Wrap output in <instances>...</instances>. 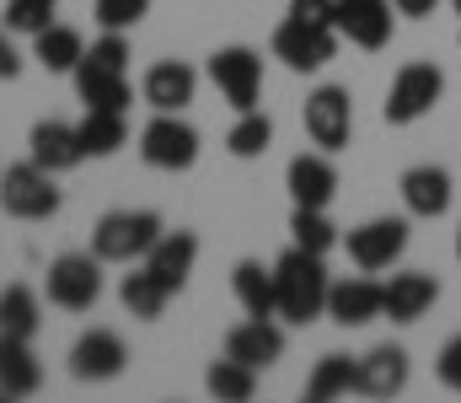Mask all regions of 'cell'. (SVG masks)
Returning a JSON list of instances; mask_svg holds the SVG:
<instances>
[{
    "mask_svg": "<svg viewBox=\"0 0 461 403\" xmlns=\"http://www.w3.org/2000/svg\"><path fill=\"white\" fill-rule=\"evenodd\" d=\"M204 388H210L221 403H247L252 393H258V371L241 366V361H230V355H221V361L204 371Z\"/></svg>",
    "mask_w": 461,
    "mask_h": 403,
    "instance_id": "31",
    "label": "cell"
},
{
    "mask_svg": "<svg viewBox=\"0 0 461 403\" xmlns=\"http://www.w3.org/2000/svg\"><path fill=\"white\" fill-rule=\"evenodd\" d=\"M86 60H92V65H108V70H129V38L103 27V38L86 49Z\"/></svg>",
    "mask_w": 461,
    "mask_h": 403,
    "instance_id": "35",
    "label": "cell"
},
{
    "mask_svg": "<svg viewBox=\"0 0 461 403\" xmlns=\"http://www.w3.org/2000/svg\"><path fill=\"white\" fill-rule=\"evenodd\" d=\"M301 124H306V140L317 145V151H344L348 134H354V97H348V87H317L312 97H306V108H301Z\"/></svg>",
    "mask_w": 461,
    "mask_h": 403,
    "instance_id": "9",
    "label": "cell"
},
{
    "mask_svg": "<svg viewBox=\"0 0 461 403\" xmlns=\"http://www.w3.org/2000/svg\"><path fill=\"white\" fill-rule=\"evenodd\" d=\"M210 81L221 87V97H226L236 114L258 108V97H263V54H252L247 43L215 49L210 54Z\"/></svg>",
    "mask_w": 461,
    "mask_h": 403,
    "instance_id": "10",
    "label": "cell"
},
{
    "mask_svg": "<svg viewBox=\"0 0 461 403\" xmlns=\"http://www.w3.org/2000/svg\"><path fill=\"white\" fill-rule=\"evenodd\" d=\"M43 388V366L32 355V339L0 334V398H32Z\"/></svg>",
    "mask_w": 461,
    "mask_h": 403,
    "instance_id": "22",
    "label": "cell"
},
{
    "mask_svg": "<svg viewBox=\"0 0 461 403\" xmlns=\"http://www.w3.org/2000/svg\"><path fill=\"white\" fill-rule=\"evenodd\" d=\"M70 76H76V92H81V103H86V108L123 114V108L134 103V92H129V76H123V70H108V65H92V60H81Z\"/></svg>",
    "mask_w": 461,
    "mask_h": 403,
    "instance_id": "23",
    "label": "cell"
},
{
    "mask_svg": "<svg viewBox=\"0 0 461 403\" xmlns=\"http://www.w3.org/2000/svg\"><path fill=\"white\" fill-rule=\"evenodd\" d=\"M54 5H59V0H54Z\"/></svg>",
    "mask_w": 461,
    "mask_h": 403,
    "instance_id": "42",
    "label": "cell"
},
{
    "mask_svg": "<svg viewBox=\"0 0 461 403\" xmlns=\"http://www.w3.org/2000/svg\"><path fill=\"white\" fill-rule=\"evenodd\" d=\"M161 232H167V226H161L156 210H108V215L97 221V232H92V253H97L103 264H140V259L156 248Z\"/></svg>",
    "mask_w": 461,
    "mask_h": 403,
    "instance_id": "2",
    "label": "cell"
},
{
    "mask_svg": "<svg viewBox=\"0 0 461 403\" xmlns=\"http://www.w3.org/2000/svg\"><path fill=\"white\" fill-rule=\"evenodd\" d=\"M38 323H43L38 296H32L27 285H5V290H0V334H11V339H32Z\"/></svg>",
    "mask_w": 461,
    "mask_h": 403,
    "instance_id": "30",
    "label": "cell"
},
{
    "mask_svg": "<svg viewBox=\"0 0 461 403\" xmlns=\"http://www.w3.org/2000/svg\"><path fill=\"white\" fill-rule=\"evenodd\" d=\"M27 161L43 167V172H54V178L70 172V167H81V161H86L81 130H76V124H59V119L32 124V134H27Z\"/></svg>",
    "mask_w": 461,
    "mask_h": 403,
    "instance_id": "15",
    "label": "cell"
},
{
    "mask_svg": "<svg viewBox=\"0 0 461 403\" xmlns=\"http://www.w3.org/2000/svg\"><path fill=\"white\" fill-rule=\"evenodd\" d=\"M140 92H145V108L150 114H183L194 103V92H199V76L183 60H156L145 70V87Z\"/></svg>",
    "mask_w": 461,
    "mask_h": 403,
    "instance_id": "16",
    "label": "cell"
},
{
    "mask_svg": "<svg viewBox=\"0 0 461 403\" xmlns=\"http://www.w3.org/2000/svg\"><path fill=\"white\" fill-rule=\"evenodd\" d=\"M446 97V70L440 65H429V60H413V65H402L397 76H392V87H386V124H419V119H429L435 114V103Z\"/></svg>",
    "mask_w": 461,
    "mask_h": 403,
    "instance_id": "3",
    "label": "cell"
},
{
    "mask_svg": "<svg viewBox=\"0 0 461 403\" xmlns=\"http://www.w3.org/2000/svg\"><path fill=\"white\" fill-rule=\"evenodd\" d=\"M118 301H123V312H134L140 323H156L161 312H167V301H172V290L150 274L145 264H134L123 279H118Z\"/></svg>",
    "mask_w": 461,
    "mask_h": 403,
    "instance_id": "26",
    "label": "cell"
},
{
    "mask_svg": "<svg viewBox=\"0 0 461 403\" xmlns=\"http://www.w3.org/2000/svg\"><path fill=\"white\" fill-rule=\"evenodd\" d=\"M354 382H359V361L322 355L317 371H312V382H306V403H328V398H339V393H354Z\"/></svg>",
    "mask_w": 461,
    "mask_h": 403,
    "instance_id": "28",
    "label": "cell"
},
{
    "mask_svg": "<svg viewBox=\"0 0 461 403\" xmlns=\"http://www.w3.org/2000/svg\"><path fill=\"white\" fill-rule=\"evenodd\" d=\"M451 5H456V16H461V0H451Z\"/></svg>",
    "mask_w": 461,
    "mask_h": 403,
    "instance_id": "41",
    "label": "cell"
},
{
    "mask_svg": "<svg viewBox=\"0 0 461 403\" xmlns=\"http://www.w3.org/2000/svg\"><path fill=\"white\" fill-rule=\"evenodd\" d=\"M123 366H129V344L113 328H92L70 344V377L76 382H113Z\"/></svg>",
    "mask_w": 461,
    "mask_h": 403,
    "instance_id": "11",
    "label": "cell"
},
{
    "mask_svg": "<svg viewBox=\"0 0 461 403\" xmlns=\"http://www.w3.org/2000/svg\"><path fill=\"white\" fill-rule=\"evenodd\" d=\"M456 43H461V38H456Z\"/></svg>",
    "mask_w": 461,
    "mask_h": 403,
    "instance_id": "43",
    "label": "cell"
},
{
    "mask_svg": "<svg viewBox=\"0 0 461 403\" xmlns=\"http://www.w3.org/2000/svg\"><path fill=\"white\" fill-rule=\"evenodd\" d=\"M408 243H413V226H408L402 215H375V221H359V226L344 237L354 269H365V274L392 269L402 253H408Z\"/></svg>",
    "mask_w": 461,
    "mask_h": 403,
    "instance_id": "5",
    "label": "cell"
},
{
    "mask_svg": "<svg viewBox=\"0 0 461 403\" xmlns=\"http://www.w3.org/2000/svg\"><path fill=\"white\" fill-rule=\"evenodd\" d=\"M140 264H145L161 285H167V290H172V296H177V290L188 285L194 264H199V237H194V232H161V237H156V248H150Z\"/></svg>",
    "mask_w": 461,
    "mask_h": 403,
    "instance_id": "21",
    "label": "cell"
},
{
    "mask_svg": "<svg viewBox=\"0 0 461 403\" xmlns=\"http://www.w3.org/2000/svg\"><path fill=\"white\" fill-rule=\"evenodd\" d=\"M54 22V0H5V27L11 32H43Z\"/></svg>",
    "mask_w": 461,
    "mask_h": 403,
    "instance_id": "33",
    "label": "cell"
},
{
    "mask_svg": "<svg viewBox=\"0 0 461 403\" xmlns=\"http://www.w3.org/2000/svg\"><path fill=\"white\" fill-rule=\"evenodd\" d=\"M290 243L295 248H306V253H333L339 248V226L328 221V210H306V205H295L290 210Z\"/></svg>",
    "mask_w": 461,
    "mask_h": 403,
    "instance_id": "29",
    "label": "cell"
},
{
    "mask_svg": "<svg viewBox=\"0 0 461 403\" xmlns=\"http://www.w3.org/2000/svg\"><path fill=\"white\" fill-rule=\"evenodd\" d=\"M435 5H440V0H392L397 16H435Z\"/></svg>",
    "mask_w": 461,
    "mask_h": 403,
    "instance_id": "39",
    "label": "cell"
},
{
    "mask_svg": "<svg viewBox=\"0 0 461 403\" xmlns=\"http://www.w3.org/2000/svg\"><path fill=\"white\" fill-rule=\"evenodd\" d=\"M0 210L11 221H49L59 215V188H54V172L32 167V161H16L0 172Z\"/></svg>",
    "mask_w": 461,
    "mask_h": 403,
    "instance_id": "4",
    "label": "cell"
},
{
    "mask_svg": "<svg viewBox=\"0 0 461 403\" xmlns=\"http://www.w3.org/2000/svg\"><path fill=\"white\" fill-rule=\"evenodd\" d=\"M49 301L65 312H92L103 301V259L97 253H59L43 279Z\"/></svg>",
    "mask_w": 461,
    "mask_h": 403,
    "instance_id": "6",
    "label": "cell"
},
{
    "mask_svg": "<svg viewBox=\"0 0 461 403\" xmlns=\"http://www.w3.org/2000/svg\"><path fill=\"white\" fill-rule=\"evenodd\" d=\"M285 188L295 205L306 210H328L333 194H339V167L328 161V151H301L290 167H285Z\"/></svg>",
    "mask_w": 461,
    "mask_h": 403,
    "instance_id": "12",
    "label": "cell"
},
{
    "mask_svg": "<svg viewBox=\"0 0 461 403\" xmlns=\"http://www.w3.org/2000/svg\"><path fill=\"white\" fill-rule=\"evenodd\" d=\"M230 290L241 301L247 317H279V290H274V269H263L258 259H241L230 269Z\"/></svg>",
    "mask_w": 461,
    "mask_h": 403,
    "instance_id": "24",
    "label": "cell"
},
{
    "mask_svg": "<svg viewBox=\"0 0 461 403\" xmlns=\"http://www.w3.org/2000/svg\"><path fill=\"white\" fill-rule=\"evenodd\" d=\"M328 317L339 328H365L381 317V285L370 274H348V279H333L328 285Z\"/></svg>",
    "mask_w": 461,
    "mask_h": 403,
    "instance_id": "20",
    "label": "cell"
},
{
    "mask_svg": "<svg viewBox=\"0 0 461 403\" xmlns=\"http://www.w3.org/2000/svg\"><path fill=\"white\" fill-rule=\"evenodd\" d=\"M456 259H461V226H456Z\"/></svg>",
    "mask_w": 461,
    "mask_h": 403,
    "instance_id": "40",
    "label": "cell"
},
{
    "mask_svg": "<svg viewBox=\"0 0 461 403\" xmlns=\"http://www.w3.org/2000/svg\"><path fill=\"white\" fill-rule=\"evenodd\" d=\"M328 264H322V253H306V248H285L279 253V264H274V290H279V317L285 323H295V328H306V323H317V317H328Z\"/></svg>",
    "mask_w": 461,
    "mask_h": 403,
    "instance_id": "1",
    "label": "cell"
},
{
    "mask_svg": "<svg viewBox=\"0 0 461 403\" xmlns=\"http://www.w3.org/2000/svg\"><path fill=\"white\" fill-rule=\"evenodd\" d=\"M22 76V54L11 43V27H0V81H16Z\"/></svg>",
    "mask_w": 461,
    "mask_h": 403,
    "instance_id": "38",
    "label": "cell"
},
{
    "mask_svg": "<svg viewBox=\"0 0 461 403\" xmlns=\"http://www.w3.org/2000/svg\"><path fill=\"white\" fill-rule=\"evenodd\" d=\"M333 54H339V27H312L295 16H285L274 27V60H285V70H295V76L333 65Z\"/></svg>",
    "mask_w": 461,
    "mask_h": 403,
    "instance_id": "8",
    "label": "cell"
},
{
    "mask_svg": "<svg viewBox=\"0 0 461 403\" xmlns=\"http://www.w3.org/2000/svg\"><path fill=\"white\" fill-rule=\"evenodd\" d=\"M140 156L145 167L156 172H188L199 161V130L183 119V114H156L145 130H140Z\"/></svg>",
    "mask_w": 461,
    "mask_h": 403,
    "instance_id": "7",
    "label": "cell"
},
{
    "mask_svg": "<svg viewBox=\"0 0 461 403\" xmlns=\"http://www.w3.org/2000/svg\"><path fill=\"white\" fill-rule=\"evenodd\" d=\"M408 377H413L408 350H402V344H375L370 355H359V382H354V393H365V398H397V393L408 388Z\"/></svg>",
    "mask_w": 461,
    "mask_h": 403,
    "instance_id": "17",
    "label": "cell"
},
{
    "mask_svg": "<svg viewBox=\"0 0 461 403\" xmlns=\"http://www.w3.org/2000/svg\"><path fill=\"white\" fill-rule=\"evenodd\" d=\"M226 355L241 361V366H252V371H268L285 355V328L274 317H247V323H236L226 334Z\"/></svg>",
    "mask_w": 461,
    "mask_h": 403,
    "instance_id": "19",
    "label": "cell"
},
{
    "mask_svg": "<svg viewBox=\"0 0 461 403\" xmlns=\"http://www.w3.org/2000/svg\"><path fill=\"white\" fill-rule=\"evenodd\" d=\"M76 130H81L86 156H113L118 145H129V119L123 114H108V108H86V119Z\"/></svg>",
    "mask_w": 461,
    "mask_h": 403,
    "instance_id": "27",
    "label": "cell"
},
{
    "mask_svg": "<svg viewBox=\"0 0 461 403\" xmlns=\"http://www.w3.org/2000/svg\"><path fill=\"white\" fill-rule=\"evenodd\" d=\"M435 301H440V279L424 269H402L381 285V317H392V323H419Z\"/></svg>",
    "mask_w": 461,
    "mask_h": 403,
    "instance_id": "14",
    "label": "cell"
},
{
    "mask_svg": "<svg viewBox=\"0 0 461 403\" xmlns=\"http://www.w3.org/2000/svg\"><path fill=\"white\" fill-rule=\"evenodd\" d=\"M290 16L295 22H312V27H333L339 0H290Z\"/></svg>",
    "mask_w": 461,
    "mask_h": 403,
    "instance_id": "36",
    "label": "cell"
},
{
    "mask_svg": "<svg viewBox=\"0 0 461 403\" xmlns=\"http://www.w3.org/2000/svg\"><path fill=\"white\" fill-rule=\"evenodd\" d=\"M435 371H440V382L451 388V393H461V334L440 350V361H435Z\"/></svg>",
    "mask_w": 461,
    "mask_h": 403,
    "instance_id": "37",
    "label": "cell"
},
{
    "mask_svg": "<svg viewBox=\"0 0 461 403\" xmlns=\"http://www.w3.org/2000/svg\"><path fill=\"white\" fill-rule=\"evenodd\" d=\"M92 16H97L108 32H129V27H140V22L150 16V0H97Z\"/></svg>",
    "mask_w": 461,
    "mask_h": 403,
    "instance_id": "34",
    "label": "cell"
},
{
    "mask_svg": "<svg viewBox=\"0 0 461 403\" xmlns=\"http://www.w3.org/2000/svg\"><path fill=\"white\" fill-rule=\"evenodd\" d=\"M274 145V124H268V114H258V108H247V114H236V124L226 134V151L236 161H252V156H263Z\"/></svg>",
    "mask_w": 461,
    "mask_h": 403,
    "instance_id": "32",
    "label": "cell"
},
{
    "mask_svg": "<svg viewBox=\"0 0 461 403\" xmlns=\"http://www.w3.org/2000/svg\"><path fill=\"white\" fill-rule=\"evenodd\" d=\"M32 60H38L43 70L65 76V70H76V65L86 60V38H81L76 27H65V22H49L43 32H32Z\"/></svg>",
    "mask_w": 461,
    "mask_h": 403,
    "instance_id": "25",
    "label": "cell"
},
{
    "mask_svg": "<svg viewBox=\"0 0 461 403\" xmlns=\"http://www.w3.org/2000/svg\"><path fill=\"white\" fill-rule=\"evenodd\" d=\"M397 188H402V205H408V215H419V221H440V215L451 210V199H456V178H451L446 167H435V161H424V167H408Z\"/></svg>",
    "mask_w": 461,
    "mask_h": 403,
    "instance_id": "13",
    "label": "cell"
},
{
    "mask_svg": "<svg viewBox=\"0 0 461 403\" xmlns=\"http://www.w3.org/2000/svg\"><path fill=\"white\" fill-rule=\"evenodd\" d=\"M333 27L354 49H386L392 43V0H339Z\"/></svg>",
    "mask_w": 461,
    "mask_h": 403,
    "instance_id": "18",
    "label": "cell"
}]
</instances>
